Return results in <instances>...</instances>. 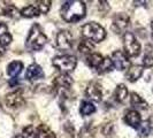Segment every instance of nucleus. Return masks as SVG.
<instances>
[{
	"label": "nucleus",
	"instance_id": "nucleus-1",
	"mask_svg": "<svg viewBox=\"0 0 153 138\" xmlns=\"http://www.w3.org/2000/svg\"><path fill=\"white\" fill-rule=\"evenodd\" d=\"M86 7L84 1L79 0H69L65 1L61 7L62 19L68 23H76L85 16Z\"/></svg>",
	"mask_w": 153,
	"mask_h": 138
},
{
	"label": "nucleus",
	"instance_id": "nucleus-2",
	"mask_svg": "<svg viewBox=\"0 0 153 138\" xmlns=\"http://www.w3.org/2000/svg\"><path fill=\"white\" fill-rule=\"evenodd\" d=\"M47 42V37L45 36L44 31L38 24H33L31 27L28 38H27V46L32 51H40Z\"/></svg>",
	"mask_w": 153,
	"mask_h": 138
},
{
	"label": "nucleus",
	"instance_id": "nucleus-3",
	"mask_svg": "<svg viewBox=\"0 0 153 138\" xmlns=\"http://www.w3.org/2000/svg\"><path fill=\"white\" fill-rule=\"evenodd\" d=\"M81 32L85 39H88L90 42H94V43H100L106 37L105 29L96 22H89L84 24L82 27Z\"/></svg>",
	"mask_w": 153,
	"mask_h": 138
},
{
	"label": "nucleus",
	"instance_id": "nucleus-4",
	"mask_svg": "<svg viewBox=\"0 0 153 138\" xmlns=\"http://www.w3.org/2000/svg\"><path fill=\"white\" fill-rule=\"evenodd\" d=\"M76 65L77 59L74 55H69V54L59 55L53 59V66L59 69L60 71H62V74H67L69 71H73L76 68Z\"/></svg>",
	"mask_w": 153,
	"mask_h": 138
},
{
	"label": "nucleus",
	"instance_id": "nucleus-5",
	"mask_svg": "<svg viewBox=\"0 0 153 138\" xmlns=\"http://www.w3.org/2000/svg\"><path fill=\"white\" fill-rule=\"evenodd\" d=\"M123 46L124 53L128 56H138L140 53V44L131 32H126L123 35Z\"/></svg>",
	"mask_w": 153,
	"mask_h": 138
},
{
	"label": "nucleus",
	"instance_id": "nucleus-6",
	"mask_svg": "<svg viewBox=\"0 0 153 138\" xmlns=\"http://www.w3.org/2000/svg\"><path fill=\"white\" fill-rule=\"evenodd\" d=\"M111 59H112L114 68L117 69V70H126V69H129V67H130L129 58L122 51H115V52H113Z\"/></svg>",
	"mask_w": 153,
	"mask_h": 138
},
{
	"label": "nucleus",
	"instance_id": "nucleus-7",
	"mask_svg": "<svg viewBox=\"0 0 153 138\" xmlns=\"http://www.w3.org/2000/svg\"><path fill=\"white\" fill-rule=\"evenodd\" d=\"M55 43L60 50H70L73 47V35L68 30L59 31L55 38Z\"/></svg>",
	"mask_w": 153,
	"mask_h": 138
},
{
	"label": "nucleus",
	"instance_id": "nucleus-8",
	"mask_svg": "<svg viewBox=\"0 0 153 138\" xmlns=\"http://www.w3.org/2000/svg\"><path fill=\"white\" fill-rule=\"evenodd\" d=\"M129 22H130L129 16L126 15L124 13H119L113 19V25H112V28H113V30L116 33L126 32L127 28L129 27Z\"/></svg>",
	"mask_w": 153,
	"mask_h": 138
},
{
	"label": "nucleus",
	"instance_id": "nucleus-9",
	"mask_svg": "<svg viewBox=\"0 0 153 138\" xmlns=\"http://www.w3.org/2000/svg\"><path fill=\"white\" fill-rule=\"evenodd\" d=\"M5 101H6L7 106L12 108H20L24 106V104H25V100H24V97L22 96L21 91L8 93L6 98H5Z\"/></svg>",
	"mask_w": 153,
	"mask_h": 138
},
{
	"label": "nucleus",
	"instance_id": "nucleus-10",
	"mask_svg": "<svg viewBox=\"0 0 153 138\" xmlns=\"http://www.w3.org/2000/svg\"><path fill=\"white\" fill-rule=\"evenodd\" d=\"M45 76V73L43 71L42 67L37 65V63H32L30 65L27 71H25V78L28 81H37V79H42Z\"/></svg>",
	"mask_w": 153,
	"mask_h": 138
},
{
	"label": "nucleus",
	"instance_id": "nucleus-11",
	"mask_svg": "<svg viewBox=\"0 0 153 138\" xmlns=\"http://www.w3.org/2000/svg\"><path fill=\"white\" fill-rule=\"evenodd\" d=\"M86 97L89 99L93 101H100L102 97V91H101V86L97 82H91L86 88Z\"/></svg>",
	"mask_w": 153,
	"mask_h": 138
},
{
	"label": "nucleus",
	"instance_id": "nucleus-12",
	"mask_svg": "<svg viewBox=\"0 0 153 138\" xmlns=\"http://www.w3.org/2000/svg\"><path fill=\"white\" fill-rule=\"evenodd\" d=\"M53 84L56 90H68L73 85V78L67 74H60L54 78Z\"/></svg>",
	"mask_w": 153,
	"mask_h": 138
},
{
	"label": "nucleus",
	"instance_id": "nucleus-13",
	"mask_svg": "<svg viewBox=\"0 0 153 138\" xmlns=\"http://www.w3.org/2000/svg\"><path fill=\"white\" fill-rule=\"evenodd\" d=\"M124 122L128 125L137 129L139 124L142 123V119H140V115L136 109H131V111H128L124 115Z\"/></svg>",
	"mask_w": 153,
	"mask_h": 138
},
{
	"label": "nucleus",
	"instance_id": "nucleus-14",
	"mask_svg": "<svg viewBox=\"0 0 153 138\" xmlns=\"http://www.w3.org/2000/svg\"><path fill=\"white\" fill-rule=\"evenodd\" d=\"M20 12L17 10V8L7 1H0V15L9 16V17H15L17 16Z\"/></svg>",
	"mask_w": 153,
	"mask_h": 138
},
{
	"label": "nucleus",
	"instance_id": "nucleus-15",
	"mask_svg": "<svg viewBox=\"0 0 153 138\" xmlns=\"http://www.w3.org/2000/svg\"><path fill=\"white\" fill-rule=\"evenodd\" d=\"M12 42V35L8 31V27L5 22H0V46L6 47Z\"/></svg>",
	"mask_w": 153,
	"mask_h": 138
},
{
	"label": "nucleus",
	"instance_id": "nucleus-16",
	"mask_svg": "<svg viewBox=\"0 0 153 138\" xmlns=\"http://www.w3.org/2000/svg\"><path fill=\"white\" fill-rule=\"evenodd\" d=\"M142 75H143V67L139 65H134L129 67L126 74V77L129 82H136L138 78H140Z\"/></svg>",
	"mask_w": 153,
	"mask_h": 138
},
{
	"label": "nucleus",
	"instance_id": "nucleus-17",
	"mask_svg": "<svg viewBox=\"0 0 153 138\" xmlns=\"http://www.w3.org/2000/svg\"><path fill=\"white\" fill-rule=\"evenodd\" d=\"M35 138H56L55 134L45 124H40L36 128Z\"/></svg>",
	"mask_w": 153,
	"mask_h": 138
},
{
	"label": "nucleus",
	"instance_id": "nucleus-18",
	"mask_svg": "<svg viewBox=\"0 0 153 138\" xmlns=\"http://www.w3.org/2000/svg\"><path fill=\"white\" fill-rule=\"evenodd\" d=\"M130 104H131V106L134 108H136V109H140V111L147 109V102H146L145 100L143 99L139 94H137L136 92L131 93Z\"/></svg>",
	"mask_w": 153,
	"mask_h": 138
},
{
	"label": "nucleus",
	"instance_id": "nucleus-19",
	"mask_svg": "<svg viewBox=\"0 0 153 138\" xmlns=\"http://www.w3.org/2000/svg\"><path fill=\"white\" fill-rule=\"evenodd\" d=\"M23 69V63L21 61H13L7 66V74L12 78H15L20 75V73Z\"/></svg>",
	"mask_w": 153,
	"mask_h": 138
},
{
	"label": "nucleus",
	"instance_id": "nucleus-20",
	"mask_svg": "<svg viewBox=\"0 0 153 138\" xmlns=\"http://www.w3.org/2000/svg\"><path fill=\"white\" fill-rule=\"evenodd\" d=\"M102 60H104V58L99 53H91L86 56V62L91 68L97 69L100 66V63L102 62Z\"/></svg>",
	"mask_w": 153,
	"mask_h": 138
},
{
	"label": "nucleus",
	"instance_id": "nucleus-21",
	"mask_svg": "<svg viewBox=\"0 0 153 138\" xmlns=\"http://www.w3.org/2000/svg\"><path fill=\"white\" fill-rule=\"evenodd\" d=\"M128 94H129V92H128V89H127V86L124 84H119L117 85V88H116V90H115V99L116 101H119V102H123L124 100L128 98Z\"/></svg>",
	"mask_w": 153,
	"mask_h": 138
},
{
	"label": "nucleus",
	"instance_id": "nucleus-22",
	"mask_svg": "<svg viewBox=\"0 0 153 138\" xmlns=\"http://www.w3.org/2000/svg\"><path fill=\"white\" fill-rule=\"evenodd\" d=\"M20 14H21V16H23V17L31 19V17L38 16L39 14H40V12H39V9L37 8L36 5H29V6L23 8L22 10L20 12Z\"/></svg>",
	"mask_w": 153,
	"mask_h": 138
},
{
	"label": "nucleus",
	"instance_id": "nucleus-23",
	"mask_svg": "<svg viewBox=\"0 0 153 138\" xmlns=\"http://www.w3.org/2000/svg\"><path fill=\"white\" fill-rule=\"evenodd\" d=\"M96 112V106L92 104L91 101H82L79 106V113L84 116L91 115Z\"/></svg>",
	"mask_w": 153,
	"mask_h": 138
},
{
	"label": "nucleus",
	"instance_id": "nucleus-24",
	"mask_svg": "<svg viewBox=\"0 0 153 138\" xmlns=\"http://www.w3.org/2000/svg\"><path fill=\"white\" fill-rule=\"evenodd\" d=\"M113 68H114V66H113L112 59L107 56V58H104V60L100 63L99 67L97 68V70L99 74H106V73H109Z\"/></svg>",
	"mask_w": 153,
	"mask_h": 138
},
{
	"label": "nucleus",
	"instance_id": "nucleus-25",
	"mask_svg": "<svg viewBox=\"0 0 153 138\" xmlns=\"http://www.w3.org/2000/svg\"><path fill=\"white\" fill-rule=\"evenodd\" d=\"M93 48H94L93 44H92L90 40H88V39L82 40L79 43V45H78V51L83 54H91Z\"/></svg>",
	"mask_w": 153,
	"mask_h": 138
},
{
	"label": "nucleus",
	"instance_id": "nucleus-26",
	"mask_svg": "<svg viewBox=\"0 0 153 138\" xmlns=\"http://www.w3.org/2000/svg\"><path fill=\"white\" fill-rule=\"evenodd\" d=\"M138 130V136L139 137H147L151 132V125L149 121H144L139 124V127L137 128Z\"/></svg>",
	"mask_w": 153,
	"mask_h": 138
},
{
	"label": "nucleus",
	"instance_id": "nucleus-27",
	"mask_svg": "<svg viewBox=\"0 0 153 138\" xmlns=\"http://www.w3.org/2000/svg\"><path fill=\"white\" fill-rule=\"evenodd\" d=\"M36 6L39 9V12L42 14H46L48 10H50V7H51V1L48 0H39L36 2Z\"/></svg>",
	"mask_w": 153,
	"mask_h": 138
},
{
	"label": "nucleus",
	"instance_id": "nucleus-28",
	"mask_svg": "<svg viewBox=\"0 0 153 138\" xmlns=\"http://www.w3.org/2000/svg\"><path fill=\"white\" fill-rule=\"evenodd\" d=\"M79 138H94V131L91 125H84L79 131Z\"/></svg>",
	"mask_w": 153,
	"mask_h": 138
},
{
	"label": "nucleus",
	"instance_id": "nucleus-29",
	"mask_svg": "<svg viewBox=\"0 0 153 138\" xmlns=\"http://www.w3.org/2000/svg\"><path fill=\"white\" fill-rule=\"evenodd\" d=\"M143 66L146 68H151L153 67V55L151 54H146L143 58Z\"/></svg>",
	"mask_w": 153,
	"mask_h": 138
},
{
	"label": "nucleus",
	"instance_id": "nucleus-30",
	"mask_svg": "<svg viewBox=\"0 0 153 138\" xmlns=\"http://www.w3.org/2000/svg\"><path fill=\"white\" fill-rule=\"evenodd\" d=\"M147 121H149L150 125H151V129H152V128H153V115L151 116V117H150V119H149V120H147Z\"/></svg>",
	"mask_w": 153,
	"mask_h": 138
},
{
	"label": "nucleus",
	"instance_id": "nucleus-31",
	"mask_svg": "<svg viewBox=\"0 0 153 138\" xmlns=\"http://www.w3.org/2000/svg\"><path fill=\"white\" fill-rule=\"evenodd\" d=\"M14 138H25V137H23V136H21V135H17V136H15Z\"/></svg>",
	"mask_w": 153,
	"mask_h": 138
},
{
	"label": "nucleus",
	"instance_id": "nucleus-32",
	"mask_svg": "<svg viewBox=\"0 0 153 138\" xmlns=\"http://www.w3.org/2000/svg\"><path fill=\"white\" fill-rule=\"evenodd\" d=\"M151 28H152V31H153V21H152V23H151ZM152 38H153V32H152Z\"/></svg>",
	"mask_w": 153,
	"mask_h": 138
}]
</instances>
